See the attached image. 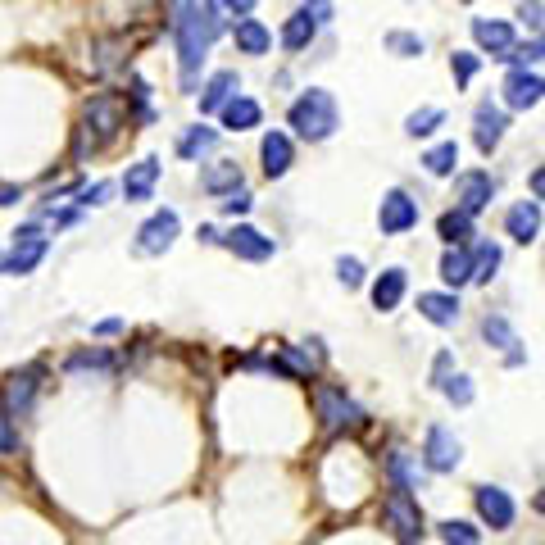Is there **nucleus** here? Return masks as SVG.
Masks as SVG:
<instances>
[{
	"label": "nucleus",
	"instance_id": "f3484780",
	"mask_svg": "<svg viewBox=\"0 0 545 545\" xmlns=\"http://www.w3.org/2000/svg\"><path fill=\"white\" fill-rule=\"evenodd\" d=\"M37 387H41V364H32V368H23V373H14L10 377V387H5V405H10V414H28L32 409V396H37Z\"/></svg>",
	"mask_w": 545,
	"mask_h": 545
},
{
	"label": "nucleus",
	"instance_id": "20e7f679",
	"mask_svg": "<svg viewBox=\"0 0 545 545\" xmlns=\"http://www.w3.org/2000/svg\"><path fill=\"white\" fill-rule=\"evenodd\" d=\"M491 196H496V182H491V173L473 169V173H459L455 178V209L459 214H482L486 205H491Z\"/></svg>",
	"mask_w": 545,
	"mask_h": 545
},
{
	"label": "nucleus",
	"instance_id": "79ce46f5",
	"mask_svg": "<svg viewBox=\"0 0 545 545\" xmlns=\"http://www.w3.org/2000/svg\"><path fill=\"white\" fill-rule=\"evenodd\" d=\"M14 441H19V436H14V427H10V418L0 414V455H10V450H14Z\"/></svg>",
	"mask_w": 545,
	"mask_h": 545
},
{
	"label": "nucleus",
	"instance_id": "39448f33",
	"mask_svg": "<svg viewBox=\"0 0 545 545\" xmlns=\"http://www.w3.org/2000/svg\"><path fill=\"white\" fill-rule=\"evenodd\" d=\"M459 455H464V446L455 441V432H446V427H427L423 464L432 468V473H455V468H459Z\"/></svg>",
	"mask_w": 545,
	"mask_h": 545
},
{
	"label": "nucleus",
	"instance_id": "5701e85b",
	"mask_svg": "<svg viewBox=\"0 0 545 545\" xmlns=\"http://www.w3.org/2000/svg\"><path fill=\"white\" fill-rule=\"evenodd\" d=\"M232 91H237V73L232 69H223V73H214V78L200 87V114H223V105L232 100Z\"/></svg>",
	"mask_w": 545,
	"mask_h": 545
},
{
	"label": "nucleus",
	"instance_id": "58836bf2",
	"mask_svg": "<svg viewBox=\"0 0 545 545\" xmlns=\"http://www.w3.org/2000/svg\"><path fill=\"white\" fill-rule=\"evenodd\" d=\"M337 278L346 282V287H359V282H364V264H359L355 255H341L337 259Z\"/></svg>",
	"mask_w": 545,
	"mask_h": 545
},
{
	"label": "nucleus",
	"instance_id": "7ed1b4c3",
	"mask_svg": "<svg viewBox=\"0 0 545 545\" xmlns=\"http://www.w3.org/2000/svg\"><path fill=\"white\" fill-rule=\"evenodd\" d=\"M46 250H50V237H41L37 228L14 232L10 255L0 259V273H10V278H23V273H32V268H37L41 259H46Z\"/></svg>",
	"mask_w": 545,
	"mask_h": 545
},
{
	"label": "nucleus",
	"instance_id": "6e6552de",
	"mask_svg": "<svg viewBox=\"0 0 545 545\" xmlns=\"http://www.w3.org/2000/svg\"><path fill=\"white\" fill-rule=\"evenodd\" d=\"M387 523L396 527L400 545H414L423 536V514H418V500L405 496V491H391L387 496Z\"/></svg>",
	"mask_w": 545,
	"mask_h": 545
},
{
	"label": "nucleus",
	"instance_id": "f03ea898",
	"mask_svg": "<svg viewBox=\"0 0 545 545\" xmlns=\"http://www.w3.org/2000/svg\"><path fill=\"white\" fill-rule=\"evenodd\" d=\"M291 128L300 132L305 141H327L332 132H337V123H341V114H337V100H332V91H323V87H309L305 96L291 105Z\"/></svg>",
	"mask_w": 545,
	"mask_h": 545
},
{
	"label": "nucleus",
	"instance_id": "393cba45",
	"mask_svg": "<svg viewBox=\"0 0 545 545\" xmlns=\"http://www.w3.org/2000/svg\"><path fill=\"white\" fill-rule=\"evenodd\" d=\"M223 128H232V132L259 128V105L250 96H232L228 105H223Z\"/></svg>",
	"mask_w": 545,
	"mask_h": 545
},
{
	"label": "nucleus",
	"instance_id": "6ab92c4d",
	"mask_svg": "<svg viewBox=\"0 0 545 545\" xmlns=\"http://www.w3.org/2000/svg\"><path fill=\"white\" fill-rule=\"evenodd\" d=\"M159 182V159H137L128 173H123V196L128 200H150V191H155Z\"/></svg>",
	"mask_w": 545,
	"mask_h": 545
},
{
	"label": "nucleus",
	"instance_id": "e433bc0d",
	"mask_svg": "<svg viewBox=\"0 0 545 545\" xmlns=\"http://www.w3.org/2000/svg\"><path fill=\"white\" fill-rule=\"evenodd\" d=\"M441 391H446V400L450 405H473V377H446V382H441Z\"/></svg>",
	"mask_w": 545,
	"mask_h": 545
},
{
	"label": "nucleus",
	"instance_id": "cd10ccee",
	"mask_svg": "<svg viewBox=\"0 0 545 545\" xmlns=\"http://www.w3.org/2000/svg\"><path fill=\"white\" fill-rule=\"evenodd\" d=\"M482 332H486V341H491V346H500V350H509V364H518V359H523V355H518V337H514V327H509L505 323V318H500V314H486V323H482Z\"/></svg>",
	"mask_w": 545,
	"mask_h": 545
},
{
	"label": "nucleus",
	"instance_id": "4be33fe9",
	"mask_svg": "<svg viewBox=\"0 0 545 545\" xmlns=\"http://www.w3.org/2000/svg\"><path fill=\"white\" fill-rule=\"evenodd\" d=\"M259 159H264L268 178H282V173L291 169V141H287V132H268V137L259 141Z\"/></svg>",
	"mask_w": 545,
	"mask_h": 545
},
{
	"label": "nucleus",
	"instance_id": "a18cd8bd",
	"mask_svg": "<svg viewBox=\"0 0 545 545\" xmlns=\"http://www.w3.org/2000/svg\"><path fill=\"white\" fill-rule=\"evenodd\" d=\"M532 196H536V200H545V164L532 173Z\"/></svg>",
	"mask_w": 545,
	"mask_h": 545
},
{
	"label": "nucleus",
	"instance_id": "1a4fd4ad",
	"mask_svg": "<svg viewBox=\"0 0 545 545\" xmlns=\"http://www.w3.org/2000/svg\"><path fill=\"white\" fill-rule=\"evenodd\" d=\"M477 514H482L486 527L505 532V527H514V500L500 486H477Z\"/></svg>",
	"mask_w": 545,
	"mask_h": 545
},
{
	"label": "nucleus",
	"instance_id": "c03bdc74",
	"mask_svg": "<svg viewBox=\"0 0 545 545\" xmlns=\"http://www.w3.org/2000/svg\"><path fill=\"white\" fill-rule=\"evenodd\" d=\"M518 19L532 23V28H541V23H545V10H541V5H523V10H518Z\"/></svg>",
	"mask_w": 545,
	"mask_h": 545
},
{
	"label": "nucleus",
	"instance_id": "0eeeda50",
	"mask_svg": "<svg viewBox=\"0 0 545 545\" xmlns=\"http://www.w3.org/2000/svg\"><path fill=\"white\" fill-rule=\"evenodd\" d=\"M418 223V200H409L405 191H387L382 205H377V228L396 237V232H409Z\"/></svg>",
	"mask_w": 545,
	"mask_h": 545
},
{
	"label": "nucleus",
	"instance_id": "a19ab883",
	"mask_svg": "<svg viewBox=\"0 0 545 545\" xmlns=\"http://www.w3.org/2000/svg\"><path fill=\"white\" fill-rule=\"evenodd\" d=\"M250 205H255V200H250L246 196V191H232V196L228 200H223V214H246V209Z\"/></svg>",
	"mask_w": 545,
	"mask_h": 545
},
{
	"label": "nucleus",
	"instance_id": "ddd939ff",
	"mask_svg": "<svg viewBox=\"0 0 545 545\" xmlns=\"http://www.w3.org/2000/svg\"><path fill=\"white\" fill-rule=\"evenodd\" d=\"M541 96H545V78H541V73L514 69V73L505 78V105H509V109H532Z\"/></svg>",
	"mask_w": 545,
	"mask_h": 545
},
{
	"label": "nucleus",
	"instance_id": "b1692460",
	"mask_svg": "<svg viewBox=\"0 0 545 545\" xmlns=\"http://www.w3.org/2000/svg\"><path fill=\"white\" fill-rule=\"evenodd\" d=\"M441 278H446V287H468V282H473V255H468L464 246L446 250V255H441Z\"/></svg>",
	"mask_w": 545,
	"mask_h": 545
},
{
	"label": "nucleus",
	"instance_id": "72a5a7b5",
	"mask_svg": "<svg viewBox=\"0 0 545 545\" xmlns=\"http://www.w3.org/2000/svg\"><path fill=\"white\" fill-rule=\"evenodd\" d=\"M441 123H446V109L427 105V109H414V114H409L405 132H409V137H432V132L441 128Z\"/></svg>",
	"mask_w": 545,
	"mask_h": 545
},
{
	"label": "nucleus",
	"instance_id": "9d476101",
	"mask_svg": "<svg viewBox=\"0 0 545 545\" xmlns=\"http://www.w3.org/2000/svg\"><path fill=\"white\" fill-rule=\"evenodd\" d=\"M500 137H505V109L491 105V100H482L473 114V141L482 155H491V150L500 146Z\"/></svg>",
	"mask_w": 545,
	"mask_h": 545
},
{
	"label": "nucleus",
	"instance_id": "f257e3e1",
	"mask_svg": "<svg viewBox=\"0 0 545 545\" xmlns=\"http://www.w3.org/2000/svg\"><path fill=\"white\" fill-rule=\"evenodd\" d=\"M173 41H178V64H182V87L196 91V73L205 64L209 46L223 32V5H173Z\"/></svg>",
	"mask_w": 545,
	"mask_h": 545
},
{
	"label": "nucleus",
	"instance_id": "c9c22d12",
	"mask_svg": "<svg viewBox=\"0 0 545 545\" xmlns=\"http://www.w3.org/2000/svg\"><path fill=\"white\" fill-rule=\"evenodd\" d=\"M477 69H482V55H473V50H455V55H450V73H455L459 87H468Z\"/></svg>",
	"mask_w": 545,
	"mask_h": 545
},
{
	"label": "nucleus",
	"instance_id": "bb28decb",
	"mask_svg": "<svg viewBox=\"0 0 545 545\" xmlns=\"http://www.w3.org/2000/svg\"><path fill=\"white\" fill-rule=\"evenodd\" d=\"M314 28H318V23L309 19V10H296L287 19V28H282V46H287V50H305L309 41H314Z\"/></svg>",
	"mask_w": 545,
	"mask_h": 545
},
{
	"label": "nucleus",
	"instance_id": "2f4dec72",
	"mask_svg": "<svg viewBox=\"0 0 545 545\" xmlns=\"http://www.w3.org/2000/svg\"><path fill=\"white\" fill-rule=\"evenodd\" d=\"M214 146H218V132H214V128H200V123H196V128L182 132L178 155H182V159H200L205 150H214Z\"/></svg>",
	"mask_w": 545,
	"mask_h": 545
},
{
	"label": "nucleus",
	"instance_id": "c756f323",
	"mask_svg": "<svg viewBox=\"0 0 545 545\" xmlns=\"http://www.w3.org/2000/svg\"><path fill=\"white\" fill-rule=\"evenodd\" d=\"M455 164H459V146H455V141H441V146H432L423 155V169L432 173V178H446V173H455Z\"/></svg>",
	"mask_w": 545,
	"mask_h": 545
},
{
	"label": "nucleus",
	"instance_id": "ea45409f",
	"mask_svg": "<svg viewBox=\"0 0 545 545\" xmlns=\"http://www.w3.org/2000/svg\"><path fill=\"white\" fill-rule=\"evenodd\" d=\"M69 368H73V373H78V368H109V355H105V350H91V355H73Z\"/></svg>",
	"mask_w": 545,
	"mask_h": 545
},
{
	"label": "nucleus",
	"instance_id": "aec40b11",
	"mask_svg": "<svg viewBox=\"0 0 545 545\" xmlns=\"http://www.w3.org/2000/svg\"><path fill=\"white\" fill-rule=\"evenodd\" d=\"M405 287H409V278H405V268H387L382 278L373 282V309H382V314H391V309L405 300Z\"/></svg>",
	"mask_w": 545,
	"mask_h": 545
},
{
	"label": "nucleus",
	"instance_id": "dca6fc26",
	"mask_svg": "<svg viewBox=\"0 0 545 545\" xmlns=\"http://www.w3.org/2000/svg\"><path fill=\"white\" fill-rule=\"evenodd\" d=\"M418 314L436 327H455L459 323V296L455 291H423V296H418Z\"/></svg>",
	"mask_w": 545,
	"mask_h": 545
},
{
	"label": "nucleus",
	"instance_id": "2eb2a0df",
	"mask_svg": "<svg viewBox=\"0 0 545 545\" xmlns=\"http://www.w3.org/2000/svg\"><path fill=\"white\" fill-rule=\"evenodd\" d=\"M473 37L482 50H491L496 60H509V50H514V28L505 19H473Z\"/></svg>",
	"mask_w": 545,
	"mask_h": 545
},
{
	"label": "nucleus",
	"instance_id": "4c0bfd02",
	"mask_svg": "<svg viewBox=\"0 0 545 545\" xmlns=\"http://www.w3.org/2000/svg\"><path fill=\"white\" fill-rule=\"evenodd\" d=\"M387 50H396V55L414 60V55H423V37H414V32H391V37H387Z\"/></svg>",
	"mask_w": 545,
	"mask_h": 545
},
{
	"label": "nucleus",
	"instance_id": "a878e982",
	"mask_svg": "<svg viewBox=\"0 0 545 545\" xmlns=\"http://www.w3.org/2000/svg\"><path fill=\"white\" fill-rule=\"evenodd\" d=\"M268 46H273V32H268L259 19H241L237 23V50L241 55H264Z\"/></svg>",
	"mask_w": 545,
	"mask_h": 545
},
{
	"label": "nucleus",
	"instance_id": "a211bd4d",
	"mask_svg": "<svg viewBox=\"0 0 545 545\" xmlns=\"http://www.w3.org/2000/svg\"><path fill=\"white\" fill-rule=\"evenodd\" d=\"M505 232L514 241H536V232H541V205H536V200H518L514 209H509L505 214Z\"/></svg>",
	"mask_w": 545,
	"mask_h": 545
},
{
	"label": "nucleus",
	"instance_id": "f8f14e48",
	"mask_svg": "<svg viewBox=\"0 0 545 545\" xmlns=\"http://www.w3.org/2000/svg\"><path fill=\"white\" fill-rule=\"evenodd\" d=\"M223 246H228L237 259H250V264H259V259L273 255V237H264L259 228H246V223H237V228L223 237Z\"/></svg>",
	"mask_w": 545,
	"mask_h": 545
},
{
	"label": "nucleus",
	"instance_id": "412c9836",
	"mask_svg": "<svg viewBox=\"0 0 545 545\" xmlns=\"http://www.w3.org/2000/svg\"><path fill=\"white\" fill-rule=\"evenodd\" d=\"M200 187L205 191H241V164L237 159H214V164H205V173H200Z\"/></svg>",
	"mask_w": 545,
	"mask_h": 545
},
{
	"label": "nucleus",
	"instance_id": "09e8293b",
	"mask_svg": "<svg viewBox=\"0 0 545 545\" xmlns=\"http://www.w3.org/2000/svg\"><path fill=\"white\" fill-rule=\"evenodd\" d=\"M536 41H541V50H545V32H541V37H536Z\"/></svg>",
	"mask_w": 545,
	"mask_h": 545
},
{
	"label": "nucleus",
	"instance_id": "9b49d317",
	"mask_svg": "<svg viewBox=\"0 0 545 545\" xmlns=\"http://www.w3.org/2000/svg\"><path fill=\"white\" fill-rule=\"evenodd\" d=\"M314 400H318V418H323V427H341V423H359V418H364L355 400H346V391H337V387H318Z\"/></svg>",
	"mask_w": 545,
	"mask_h": 545
},
{
	"label": "nucleus",
	"instance_id": "7c9ffc66",
	"mask_svg": "<svg viewBox=\"0 0 545 545\" xmlns=\"http://www.w3.org/2000/svg\"><path fill=\"white\" fill-rule=\"evenodd\" d=\"M436 232H441V241H450V250H455V246H464V241L473 237V218L459 214V209H450V214H441Z\"/></svg>",
	"mask_w": 545,
	"mask_h": 545
},
{
	"label": "nucleus",
	"instance_id": "f704fd0d",
	"mask_svg": "<svg viewBox=\"0 0 545 545\" xmlns=\"http://www.w3.org/2000/svg\"><path fill=\"white\" fill-rule=\"evenodd\" d=\"M441 541L446 545H482V532H477L473 523H464V518H446V523H441Z\"/></svg>",
	"mask_w": 545,
	"mask_h": 545
},
{
	"label": "nucleus",
	"instance_id": "423d86ee",
	"mask_svg": "<svg viewBox=\"0 0 545 545\" xmlns=\"http://www.w3.org/2000/svg\"><path fill=\"white\" fill-rule=\"evenodd\" d=\"M178 214L173 209H159V214H150L146 223H141V232H137V250L141 255H159V250H169L173 241H178Z\"/></svg>",
	"mask_w": 545,
	"mask_h": 545
},
{
	"label": "nucleus",
	"instance_id": "37998d69",
	"mask_svg": "<svg viewBox=\"0 0 545 545\" xmlns=\"http://www.w3.org/2000/svg\"><path fill=\"white\" fill-rule=\"evenodd\" d=\"M105 196H109V182H96V187L82 191V205H105Z\"/></svg>",
	"mask_w": 545,
	"mask_h": 545
},
{
	"label": "nucleus",
	"instance_id": "c85d7f7f",
	"mask_svg": "<svg viewBox=\"0 0 545 545\" xmlns=\"http://www.w3.org/2000/svg\"><path fill=\"white\" fill-rule=\"evenodd\" d=\"M468 255H473V282H491V278H496V268H500V246H496V241H477Z\"/></svg>",
	"mask_w": 545,
	"mask_h": 545
},
{
	"label": "nucleus",
	"instance_id": "49530a36",
	"mask_svg": "<svg viewBox=\"0 0 545 545\" xmlns=\"http://www.w3.org/2000/svg\"><path fill=\"white\" fill-rule=\"evenodd\" d=\"M19 200V187H0V205H14Z\"/></svg>",
	"mask_w": 545,
	"mask_h": 545
},
{
	"label": "nucleus",
	"instance_id": "473e14b6",
	"mask_svg": "<svg viewBox=\"0 0 545 545\" xmlns=\"http://www.w3.org/2000/svg\"><path fill=\"white\" fill-rule=\"evenodd\" d=\"M273 368H278V373H287V377H296V382H309V377H314V359H305L296 346L282 350V355L273 359Z\"/></svg>",
	"mask_w": 545,
	"mask_h": 545
},
{
	"label": "nucleus",
	"instance_id": "4468645a",
	"mask_svg": "<svg viewBox=\"0 0 545 545\" xmlns=\"http://www.w3.org/2000/svg\"><path fill=\"white\" fill-rule=\"evenodd\" d=\"M91 128H96V146L114 137V132L123 128V105H119V100H114V96H96V100H91V105H87V132Z\"/></svg>",
	"mask_w": 545,
	"mask_h": 545
},
{
	"label": "nucleus",
	"instance_id": "de8ad7c7",
	"mask_svg": "<svg viewBox=\"0 0 545 545\" xmlns=\"http://www.w3.org/2000/svg\"><path fill=\"white\" fill-rule=\"evenodd\" d=\"M536 509H541V514H545V486H541V491H536Z\"/></svg>",
	"mask_w": 545,
	"mask_h": 545
}]
</instances>
